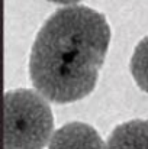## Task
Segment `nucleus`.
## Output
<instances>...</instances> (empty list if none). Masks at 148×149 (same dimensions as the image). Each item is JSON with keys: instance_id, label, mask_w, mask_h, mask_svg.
Masks as SVG:
<instances>
[{"instance_id": "7ed1b4c3", "label": "nucleus", "mask_w": 148, "mask_h": 149, "mask_svg": "<svg viewBox=\"0 0 148 149\" xmlns=\"http://www.w3.org/2000/svg\"><path fill=\"white\" fill-rule=\"evenodd\" d=\"M48 149H107L96 129L87 123L70 122L54 132Z\"/></svg>"}, {"instance_id": "f257e3e1", "label": "nucleus", "mask_w": 148, "mask_h": 149, "mask_svg": "<svg viewBox=\"0 0 148 149\" xmlns=\"http://www.w3.org/2000/svg\"><path fill=\"white\" fill-rule=\"evenodd\" d=\"M109 44L105 15L80 4L58 9L34 41L29 56L32 86L57 104L87 97L97 84Z\"/></svg>"}, {"instance_id": "20e7f679", "label": "nucleus", "mask_w": 148, "mask_h": 149, "mask_svg": "<svg viewBox=\"0 0 148 149\" xmlns=\"http://www.w3.org/2000/svg\"><path fill=\"white\" fill-rule=\"evenodd\" d=\"M107 149H148V120H129L116 126L107 138Z\"/></svg>"}, {"instance_id": "39448f33", "label": "nucleus", "mask_w": 148, "mask_h": 149, "mask_svg": "<svg viewBox=\"0 0 148 149\" xmlns=\"http://www.w3.org/2000/svg\"><path fill=\"white\" fill-rule=\"evenodd\" d=\"M129 70L137 86L148 93V36L141 39L135 47L129 62Z\"/></svg>"}, {"instance_id": "f03ea898", "label": "nucleus", "mask_w": 148, "mask_h": 149, "mask_svg": "<svg viewBox=\"0 0 148 149\" xmlns=\"http://www.w3.org/2000/svg\"><path fill=\"white\" fill-rule=\"evenodd\" d=\"M39 91L18 88L3 99L4 145L3 149H44L54 135V116Z\"/></svg>"}, {"instance_id": "423d86ee", "label": "nucleus", "mask_w": 148, "mask_h": 149, "mask_svg": "<svg viewBox=\"0 0 148 149\" xmlns=\"http://www.w3.org/2000/svg\"><path fill=\"white\" fill-rule=\"evenodd\" d=\"M48 1H52V3H57V4H76L81 0H48Z\"/></svg>"}]
</instances>
